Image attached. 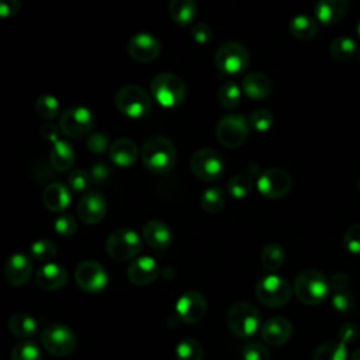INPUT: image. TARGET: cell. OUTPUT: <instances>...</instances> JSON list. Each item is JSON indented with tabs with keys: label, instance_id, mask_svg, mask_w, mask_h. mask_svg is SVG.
Returning <instances> with one entry per match:
<instances>
[{
	"label": "cell",
	"instance_id": "obj_32",
	"mask_svg": "<svg viewBox=\"0 0 360 360\" xmlns=\"http://www.w3.org/2000/svg\"><path fill=\"white\" fill-rule=\"evenodd\" d=\"M260 260L266 270H269V271L278 270L284 264V260H285L284 248L277 242H270V243L264 245V248L262 249V253H260Z\"/></svg>",
	"mask_w": 360,
	"mask_h": 360
},
{
	"label": "cell",
	"instance_id": "obj_55",
	"mask_svg": "<svg viewBox=\"0 0 360 360\" xmlns=\"http://www.w3.org/2000/svg\"><path fill=\"white\" fill-rule=\"evenodd\" d=\"M356 28H357V35L360 37V20L357 21V27H356Z\"/></svg>",
	"mask_w": 360,
	"mask_h": 360
},
{
	"label": "cell",
	"instance_id": "obj_42",
	"mask_svg": "<svg viewBox=\"0 0 360 360\" xmlns=\"http://www.w3.org/2000/svg\"><path fill=\"white\" fill-rule=\"evenodd\" d=\"M249 124L253 129L259 132H266L273 125V114L264 108L255 110L249 117Z\"/></svg>",
	"mask_w": 360,
	"mask_h": 360
},
{
	"label": "cell",
	"instance_id": "obj_9",
	"mask_svg": "<svg viewBox=\"0 0 360 360\" xmlns=\"http://www.w3.org/2000/svg\"><path fill=\"white\" fill-rule=\"evenodd\" d=\"M214 60L222 73L239 75L243 73L249 65V52L242 44L228 41L218 46Z\"/></svg>",
	"mask_w": 360,
	"mask_h": 360
},
{
	"label": "cell",
	"instance_id": "obj_50",
	"mask_svg": "<svg viewBox=\"0 0 360 360\" xmlns=\"http://www.w3.org/2000/svg\"><path fill=\"white\" fill-rule=\"evenodd\" d=\"M349 281H350L349 276L345 274V273H340V271L332 274L330 278L328 280L329 288H330L333 292H336V291H346L347 287H349Z\"/></svg>",
	"mask_w": 360,
	"mask_h": 360
},
{
	"label": "cell",
	"instance_id": "obj_51",
	"mask_svg": "<svg viewBox=\"0 0 360 360\" xmlns=\"http://www.w3.org/2000/svg\"><path fill=\"white\" fill-rule=\"evenodd\" d=\"M21 0H0V18H10L20 11Z\"/></svg>",
	"mask_w": 360,
	"mask_h": 360
},
{
	"label": "cell",
	"instance_id": "obj_14",
	"mask_svg": "<svg viewBox=\"0 0 360 360\" xmlns=\"http://www.w3.org/2000/svg\"><path fill=\"white\" fill-rule=\"evenodd\" d=\"M75 280L84 292L98 294L105 290L108 284V274L98 262L84 260L77 264L75 270Z\"/></svg>",
	"mask_w": 360,
	"mask_h": 360
},
{
	"label": "cell",
	"instance_id": "obj_8",
	"mask_svg": "<svg viewBox=\"0 0 360 360\" xmlns=\"http://www.w3.org/2000/svg\"><path fill=\"white\" fill-rule=\"evenodd\" d=\"M42 347L56 357L70 354L76 347V335L63 323H52L41 330Z\"/></svg>",
	"mask_w": 360,
	"mask_h": 360
},
{
	"label": "cell",
	"instance_id": "obj_53",
	"mask_svg": "<svg viewBox=\"0 0 360 360\" xmlns=\"http://www.w3.org/2000/svg\"><path fill=\"white\" fill-rule=\"evenodd\" d=\"M58 135H59V129H58L56 125L48 122V124H44V125L41 127V136H42L45 141L53 143L55 141L59 139Z\"/></svg>",
	"mask_w": 360,
	"mask_h": 360
},
{
	"label": "cell",
	"instance_id": "obj_33",
	"mask_svg": "<svg viewBox=\"0 0 360 360\" xmlns=\"http://www.w3.org/2000/svg\"><path fill=\"white\" fill-rule=\"evenodd\" d=\"M177 360H202L204 349L201 343L194 338H184L176 346Z\"/></svg>",
	"mask_w": 360,
	"mask_h": 360
},
{
	"label": "cell",
	"instance_id": "obj_56",
	"mask_svg": "<svg viewBox=\"0 0 360 360\" xmlns=\"http://www.w3.org/2000/svg\"><path fill=\"white\" fill-rule=\"evenodd\" d=\"M357 187H359V190H360V179L357 180Z\"/></svg>",
	"mask_w": 360,
	"mask_h": 360
},
{
	"label": "cell",
	"instance_id": "obj_28",
	"mask_svg": "<svg viewBox=\"0 0 360 360\" xmlns=\"http://www.w3.org/2000/svg\"><path fill=\"white\" fill-rule=\"evenodd\" d=\"M8 330L21 340L32 338L38 330V322L34 316L24 312L13 314L8 319Z\"/></svg>",
	"mask_w": 360,
	"mask_h": 360
},
{
	"label": "cell",
	"instance_id": "obj_21",
	"mask_svg": "<svg viewBox=\"0 0 360 360\" xmlns=\"http://www.w3.org/2000/svg\"><path fill=\"white\" fill-rule=\"evenodd\" d=\"M69 278V273L65 266L48 262L44 266H41L35 273V281L38 287L46 291H56L62 288Z\"/></svg>",
	"mask_w": 360,
	"mask_h": 360
},
{
	"label": "cell",
	"instance_id": "obj_25",
	"mask_svg": "<svg viewBox=\"0 0 360 360\" xmlns=\"http://www.w3.org/2000/svg\"><path fill=\"white\" fill-rule=\"evenodd\" d=\"M138 155H139V150L136 143L128 138H120L114 141L110 146L111 160L121 167L132 166L136 162Z\"/></svg>",
	"mask_w": 360,
	"mask_h": 360
},
{
	"label": "cell",
	"instance_id": "obj_31",
	"mask_svg": "<svg viewBox=\"0 0 360 360\" xmlns=\"http://www.w3.org/2000/svg\"><path fill=\"white\" fill-rule=\"evenodd\" d=\"M288 28L290 32L298 39H311L318 34V24L315 18L308 14H298L292 17Z\"/></svg>",
	"mask_w": 360,
	"mask_h": 360
},
{
	"label": "cell",
	"instance_id": "obj_17",
	"mask_svg": "<svg viewBox=\"0 0 360 360\" xmlns=\"http://www.w3.org/2000/svg\"><path fill=\"white\" fill-rule=\"evenodd\" d=\"M107 212V201L98 191H89L77 204L79 218L89 225L100 222Z\"/></svg>",
	"mask_w": 360,
	"mask_h": 360
},
{
	"label": "cell",
	"instance_id": "obj_13",
	"mask_svg": "<svg viewBox=\"0 0 360 360\" xmlns=\"http://www.w3.org/2000/svg\"><path fill=\"white\" fill-rule=\"evenodd\" d=\"M94 125L93 112L83 105L69 107L62 112L59 120L60 131L70 138H82L87 135Z\"/></svg>",
	"mask_w": 360,
	"mask_h": 360
},
{
	"label": "cell",
	"instance_id": "obj_52",
	"mask_svg": "<svg viewBox=\"0 0 360 360\" xmlns=\"http://www.w3.org/2000/svg\"><path fill=\"white\" fill-rule=\"evenodd\" d=\"M110 174H111L110 167L105 163H103V162H97V163H94L91 166V179L94 181H97V183L107 181Z\"/></svg>",
	"mask_w": 360,
	"mask_h": 360
},
{
	"label": "cell",
	"instance_id": "obj_19",
	"mask_svg": "<svg viewBox=\"0 0 360 360\" xmlns=\"http://www.w3.org/2000/svg\"><path fill=\"white\" fill-rule=\"evenodd\" d=\"M32 273L31 259L24 253L11 255L4 263V277L8 284L22 287L28 283Z\"/></svg>",
	"mask_w": 360,
	"mask_h": 360
},
{
	"label": "cell",
	"instance_id": "obj_37",
	"mask_svg": "<svg viewBox=\"0 0 360 360\" xmlns=\"http://www.w3.org/2000/svg\"><path fill=\"white\" fill-rule=\"evenodd\" d=\"M253 187V181L246 174H235L228 180L226 191L233 198H245Z\"/></svg>",
	"mask_w": 360,
	"mask_h": 360
},
{
	"label": "cell",
	"instance_id": "obj_26",
	"mask_svg": "<svg viewBox=\"0 0 360 360\" xmlns=\"http://www.w3.org/2000/svg\"><path fill=\"white\" fill-rule=\"evenodd\" d=\"M243 93L253 100H264L271 91L270 79L259 72L248 73L242 80Z\"/></svg>",
	"mask_w": 360,
	"mask_h": 360
},
{
	"label": "cell",
	"instance_id": "obj_54",
	"mask_svg": "<svg viewBox=\"0 0 360 360\" xmlns=\"http://www.w3.org/2000/svg\"><path fill=\"white\" fill-rule=\"evenodd\" d=\"M350 360H360V349H356V350L352 353Z\"/></svg>",
	"mask_w": 360,
	"mask_h": 360
},
{
	"label": "cell",
	"instance_id": "obj_2",
	"mask_svg": "<svg viewBox=\"0 0 360 360\" xmlns=\"http://www.w3.org/2000/svg\"><path fill=\"white\" fill-rule=\"evenodd\" d=\"M329 283L316 269L302 270L294 281V294L305 305H319L329 295Z\"/></svg>",
	"mask_w": 360,
	"mask_h": 360
},
{
	"label": "cell",
	"instance_id": "obj_45",
	"mask_svg": "<svg viewBox=\"0 0 360 360\" xmlns=\"http://www.w3.org/2000/svg\"><path fill=\"white\" fill-rule=\"evenodd\" d=\"M343 243L350 253L353 255L360 253V224H354L346 229L343 236Z\"/></svg>",
	"mask_w": 360,
	"mask_h": 360
},
{
	"label": "cell",
	"instance_id": "obj_47",
	"mask_svg": "<svg viewBox=\"0 0 360 360\" xmlns=\"http://www.w3.org/2000/svg\"><path fill=\"white\" fill-rule=\"evenodd\" d=\"M359 333H360L359 326L354 322L349 321V322H345V323L340 325V328L338 330V339L340 342H343L345 345L353 343L357 339Z\"/></svg>",
	"mask_w": 360,
	"mask_h": 360
},
{
	"label": "cell",
	"instance_id": "obj_49",
	"mask_svg": "<svg viewBox=\"0 0 360 360\" xmlns=\"http://www.w3.org/2000/svg\"><path fill=\"white\" fill-rule=\"evenodd\" d=\"M86 145H87L89 150H91L93 153H103L107 149L108 138L104 134L96 132L87 138Z\"/></svg>",
	"mask_w": 360,
	"mask_h": 360
},
{
	"label": "cell",
	"instance_id": "obj_44",
	"mask_svg": "<svg viewBox=\"0 0 360 360\" xmlns=\"http://www.w3.org/2000/svg\"><path fill=\"white\" fill-rule=\"evenodd\" d=\"M53 228L55 232L63 238H69L76 232V219L69 215V214H62L60 217H58L53 222Z\"/></svg>",
	"mask_w": 360,
	"mask_h": 360
},
{
	"label": "cell",
	"instance_id": "obj_39",
	"mask_svg": "<svg viewBox=\"0 0 360 360\" xmlns=\"http://www.w3.org/2000/svg\"><path fill=\"white\" fill-rule=\"evenodd\" d=\"M218 101L224 108H233L240 101V89L233 82L224 83L218 90Z\"/></svg>",
	"mask_w": 360,
	"mask_h": 360
},
{
	"label": "cell",
	"instance_id": "obj_12",
	"mask_svg": "<svg viewBox=\"0 0 360 360\" xmlns=\"http://www.w3.org/2000/svg\"><path fill=\"white\" fill-rule=\"evenodd\" d=\"M256 187L263 197L269 200H278L290 193L292 187V179L287 170L273 167L264 170L257 177Z\"/></svg>",
	"mask_w": 360,
	"mask_h": 360
},
{
	"label": "cell",
	"instance_id": "obj_6",
	"mask_svg": "<svg viewBox=\"0 0 360 360\" xmlns=\"http://www.w3.org/2000/svg\"><path fill=\"white\" fill-rule=\"evenodd\" d=\"M141 238L131 228H118L112 231L105 240L107 255L120 262L135 259L141 252Z\"/></svg>",
	"mask_w": 360,
	"mask_h": 360
},
{
	"label": "cell",
	"instance_id": "obj_20",
	"mask_svg": "<svg viewBox=\"0 0 360 360\" xmlns=\"http://www.w3.org/2000/svg\"><path fill=\"white\" fill-rule=\"evenodd\" d=\"M127 276L135 285H148L158 278L159 264L150 256L135 257L128 266Z\"/></svg>",
	"mask_w": 360,
	"mask_h": 360
},
{
	"label": "cell",
	"instance_id": "obj_46",
	"mask_svg": "<svg viewBox=\"0 0 360 360\" xmlns=\"http://www.w3.org/2000/svg\"><path fill=\"white\" fill-rule=\"evenodd\" d=\"M332 307L340 312V314H346L349 311H352L353 308V297L352 294L346 290V291H336L332 295Z\"/></svg>",
	"mask_w": 360,
	"mask_h": 360
},
{
	"label": "cell",
	"instance_id": "obj_3",
	"mask_svg": "<svg viewBox=\"0 0 360 360\" xmlns=\"http://www.w3.org/2000/svg\"><path fill=\"white\" fill-rule=\"evenodd\" d=\"M226 325L236 338L249 339L260 328V312L253 304L239 301L228 309Z\"/></svg>",
	"mask_w": 360,
	"mask_h": 360
},
{
	"label": "cell",
	"instance_id": "obj_23",
	"mask_svg": "<svg viewBox=\"0 0 360 360\" xmlns=\"http://www.w3.org/2000/svg\"><path fill=\"white\" fill-rule=\"evenodd\" d=\"M349 10V0H316L314 13L322 24L330 25L340 21Z\"/></svg>",
	"mask_w": 360,
	"mask_h": 360
},
{
	"label": "cell",
	"instance_id": "obj_30",
	"mask_svg": "<svg viewBox=\"0 0 360 360\" xmlns=\"http://www.w3.org/2000/svg\"><path fill=\"white\" fill-rule=\"evenodd\" d=\"M346 346L347 345H345L339 339L326 340L315 349L312 360H347Z\"/></svg>",
	"mask_w": 360,
	"mask_h": 360
},
{
	"label": "cell",
	"instance_id": "obj_40",
	"mask_svg": "<svg viewBox=\"0 0 360 360\" xmlns=\"http://www.w3.org/2000/svg\"><path fill=\"white\" fill-rule=\"evenodd\" d=\"M30 253L34 259L41 260V262H49L52 260L56 253H58V248L52 240L48 239H39L35 240L31 248H30Z\"/></svg>",
	"mask_w": 360,
	"mask_h": 360
},
{
	"label": "cell",
	"instance_id": "obj_10",
	"mask_svg": "<svg viewBox=\"0 0 360 360\" xmlns=\"http://www.w3.org/2000/svg\"><path fill=\"white\" fill-rule=\"evenodd\" d=\"M190 167L195 177L202 181H215L221 179L225 170L224 158L211 148L195 150L190 159Z\"/></svg>",
	"mask_w": 360,
	"mask_h": 360
},
{
	"label": "cell",
	"instance_id": "obj_48",
	"mask_svg": "<svg viewBox=\"0 0 360 360\" xmlns=\"http://www.w3.org/2000/svg\"><path fill=\"white\" fill-rule=\"evenodd\" d=\"M191 37L197 44H208L212 39V30L208 24L197 22L191 27Z\"/></svg>",
	"mask_w": 360,
	"mask_h": 360
},
{
	"label": "cell",
	"instance_id": "obj_16",
	"mask_svg": "<svg viewBox=\"0 0 360 360\" xmlns=\"http://www.w3.org/2000/svg\"><path fill=\"white\" fill-rule=\"evenodd\" d=\"M127 51L136 62H150L159 55L160 42L149 32H139L128 41Z\"/></svg>",
	"mask_w": 360,
	"mask_h": 360
},
{
	"label": "cell",
	"instance_id": "obj_24",
	"mask_svg": "<svg viewBox=\"0 0 360 360\" xmlns=\"http://www.w3.org/2000/svg\"><path fill=\"white\" fill-rule=\"evenodd\" d=\"M70 191L62 183H51L42 193L44 205L52 212H62L70 204Z\"/></svg>",
	"mask_w": 360,
	"mask_h": 360
},
{
	"label": "cell",
	"instance_id": "obj_43",
	"mask_svg": "<svg viewBox=\"0 0 360 360\" xmlns=\"http://www.w3.org/2000/svg\"><path fill=\"white\" fill-rule=\"evenodd\" d=\"M68 183H69L70 188H73L75 191L83 193V191L90 188V186H91V176L87 174L82 169H75L73 172L69 173Z\"/></svg>",
	"mask_w": 360,
	"mask_h": 360
},
{
	"label": "cell",
	"instance_id": "obj_29",
	"mask_svg": "<svg viewBox=\"0 0 360 360\" xmlns=\"http://www.w3.org/2000/svg\"><path fill=\"white\" fill-rule=\"evenodd\" d=\"M169 14L177 25L186 27L197 14V3L195 0H170Z\"/></svg>",
	"mask_w": 360,
	"mask_h": 360
},
{
	"label": "cell",
	"instance_id": "obj_36",
	"mask_svg": "<svg viewBox=\"0 0 360 360\" xmlns=\"http://www.w3.org/2000/svg\"><path fill=\"white\" fill-rule=\"evenodd\" d=\"M35 112L42 120H52L59 112V101L52 94H41L35 100Z\"/></svg>",
	"mask_w": 360,
	"mask_h": 360
},
{
	"label": "cell",
	"instance_id": "obj_22",
	"mask_svg": "<svg viewBox=\"0 0 360 360\" xmlns=\"http://www.w3.org/2000/svg\"><path fill=\"white\" fill-rule=\"evenodd\" d=\"M145 242L158 250L167 249L173 242V233L169 225L160 219H150L142 228Z\"/></svg>",
	"mask_w": 360,
	"mask_h": 360
},
{
	"label": "cell",
	"instance_id": "obj_5",
	"mask_svg": "<svg viewBox=\"0 0 360 360\" xmlns=\"http://www.w3.org/2000/svg\"><path fill=\"white\" fill-rule=\"evenodd\" d=\"M150 90L155 100L166 108L177 107L186 97V84L174 73H158L150 82Z\"/></svg>",
	"mask_w": 360,
	"mask_h": 360
},
{
	"label": "cell",
	"instance_id": "obj_4",
	"mask_svg": "<svg viewBox=\"0 0 360 360\" xmlns=\"http://www.w3.org/2000/svg\"><path fill=\"white\" fill-rule=\"evenodd\" d=\"M114 103L118 111L134 120L145 118L152 107L150 96L146 93L145 89L136 84L122 86L115 93Z\"/></svg>",
	"mask_w": 360,
	"mask_h": 360
},
{
	"label": "cell",
	"instance_id": "obj_11",
	"mask_svg": "<svg viewBox=\"0 0 360 360\" xmlns=\"http://www.w3.org/2000/svg\"><path fill=\"white\" fill-rule=\"evenodd\" d=\"M215 134L219 143L225 148H238L249 135L248 120L242 114H228L218 121Z\"/></svg>",
	"mask_w": 360,
	"mask_h": 360
},
{
	"label": "cell",
	"instance_id": "obj_27",
	"mask_svg": "<svg viewBox=\"0 0 360 360\" xmlns=\"http://www.w3.org/2000/svg\"><path fill=\"white\" fill-rule=\"evenodd\" d=\"M75 162V149L68 141L58 139L52 143L51 165L58 172H66Z\"/></svg>",
	"mask_w": 360,
	"mask_h": 360
},
{
	"label": "cell",
	"instance_id": "obj_38",
	"mask_svg": "<svg viewBox=\"0 0 360 360\" xmlns=\"http://www.w3.org/2000/svg\"><path fill=\"white\" fill-rule=\"evenodd\" d=\"M11 360H41V350L35 342L24 339L13 347Z\"/></svg>",
	"mask_w": 360,
	"mask_h": 360
},
{
	"label": "cell",
	"instance_id": "obj_1",
	"mask_svg": "<svg viewBox=\"0 0 360 360\" xmlns=\"http://www.w3.org/2000/svg\"><path fill=\"white\" fill-rule=\"evenodd\" d=\"M143 165L156 174L167 173L176 163V148L163 135H155L145 141L141 150Z\"/></svg>",
	"mask_w": 360,
	"mask_h": 360
},
{
	"label": "cell",
	"instance_id": "obj_35",
	"mask_svg": "<svg viewBox=\"0 0 360 360\" xmlns=\"http://www.w3.org/2000/svg\"><path fill=\"white\" fill-rule=\"evenodd\" d=\"M329 52L335 60H340V62L347 60L356 52V42L350 37H338L332 41L329 46Z\"/></svg>",
	"mask_w": 360,
	"mask_h": 360
},
{
	"label": "cell",
	"instance_id": "obj_15",
	"mask_svg": "<svg viewBox=\"0 0 360 360\" xmlns=\"http://www.w3.org/2000/svg\"><path fill=\"white\" fill-rule=\"evenodd\" d=\"M205 312L207 301L198 291H186L176 302V314L186 323L200 322Z\"/></svg>",
	"mask_w": 360,
	"mask_h": 360
},
{
	"label": "cell",
	"instance_id": "obj_18",
	"mask_svg": "<svg viewBox=\"0 0 360 360\" xmlns=\"http://www.w3.org/2000/svg\"><path fill=\"white\" fill-rule=\"evenodd\" d=\"M292 335V323L284 316H271L260 328V336L267 346H281L290 340Z\"/></svg>",
	"mask_w": 360,
	"mask_h": 360
},
{
	"label": "cell",
	"instance_id": "obj_57",
	"mask_svg": "<svg viewBox=\"0 0 360 360\" xmlns=\"http://www.w3.org/2000/svg\"><path fill=\"white\" fill-rule=\"evenodd\" d=\"M359 60H360V51H359Z\"/></svg>",
	"mask_w": 360,
	"mask_h": 360
},
{
	"label": "cell",
	"instance_id": "obj_7",
	"mask_svg": "<svg viewBox=\"0 0 360 360\" xmlns=\"http://www.w3.org/2000/svg\"><path fill=\"white\" fill-rule=\"evenodd\" d=\"M255 292L263 305L278 308L290 301L292 291L290 283L284 277L278 274H269L257 281Z\"/></svg>",
	"mask_w": 360,
	"mask_h": 360
},
{
	"label": "cell",
	"instance_id": "obj_34",
	"mask_svg": "<svg viewBox=\"0 0 360 360\" xmlns=\"http://www.w3.org/2000/svg\"><path fill=\"white\" fill-rule=\"evenodd\" d=\"M225 194L219 187L207 188L200 198L201 208L208 214H217L224 208Z\"/></svg>",
	"mask_w": 360,
	"mask_h": 360
},
{
	"label": "cell",
	"instance_id": "obj_41",
	"mask_svg": "<svg viewBox=\"0 0 360 360\" xmlns=\"http://www.w3.org/2000/svg\"><path fill=\"white\" fill-rule=\"evenodd\" d=\"M242 357L243 360H270L271 354L264 343L250 340L243 346Z\"/></svg>",
	"mask_w": 360,
	"mask_h": 360
}]
</instances>
